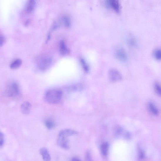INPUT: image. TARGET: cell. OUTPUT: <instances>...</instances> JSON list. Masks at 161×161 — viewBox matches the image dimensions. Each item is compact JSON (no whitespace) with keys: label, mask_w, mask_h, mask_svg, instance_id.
<instances>
[{"label":"cell","mask_w":161,"mask_h":161,"mask_svg":"<svg viewBox=\"0 0 161 161\" xmlns=\"http://www.w3.org/2000/svg\"><path fill=\"white\" fill-rule=\"evenodd\" d=\"M77 133L72 130L66 129L61 131L59 133L57 141L58 146L65 150L69 148L68 137L76 135Z\"/></svg>","instance_id":"obj_1"},{"label":"cell","mask_w":161,"mask_h":161,"mask_svg":"<svg viewBox=\"0 0 161 161\" xmlns=\"http://www.w3.org/2000/svg\"><path fill=\"white\" fill-rule=\"evenodd\" d=\"M63 93L61 89L55 88L48 91L45 95V99L48 103L55 104L61 100Z\"/></svg>","instance_id":"obj_2"},{"label":"cell","mask_w":161,"mask_h":161,"mask_svg":"<svg viewBox=\"0 0 161 161\" xmlns=\"http://www.w3.org/2000/svg\"><path fill=\"white\" fill-rule=\"evenodd\" d=\"M5 92L6 95L9 97L18 96L20 93L19 85L15 82L8 83L6 87Z\"/></svg>","instance_id":"obj_3"},{"label":"cell","mask_w":161,"mask_h":161,"mask_svg":"<svg viewBox=\"0 0 161 161\" xmlns=\"http://www.w3.org/2000/svg\"><path fill=\"white\" fill-rule=\"evenodd\" d=\"M52 59L50 57L44 56L39 58L37 61L38 68L41 71L46 70L50 68L52 64Z\"/></svg>","instance_id":"obj_4"},{"label":"cell","mask_w":161,"mask_h":161,"mask_svg":"<svg viewBox=\"0 0 161 161\" xmlns=\"http://www.w3.org/2000/svg\"><path fill=\"white\" fill-rule=\"evenodd\" d=\"M108 77L110 81L114 82L119 81L122 78L121 74L118 71L115 69H112L109 71Z\"/></svg>","instance_id":"obj_5"},{"label":"cell","mask_w":161,"mask_h":161,"mask_svg":"<svg viewBox=\"0 0 161 161\" xmlns=\"http://www.w3.org/2000/svg\"><path fill=\"white\" fill-rule=\"evenodd\" d=\"M107 6L117 13L120 11V6L119 0H106Z\"/></svg>","instance_id":"obj_6"},{"label":"cell","mask_w":161,"mask_h":161,"mask_svg":"<svg viewBox=\"0 0 161 161\" xmlns=\"http://www.w3.org/2000/svg\"><path fill=\"white\" fill-rule=\"evenodd\" d=\"M59 51L61 55L66 56L70 54V51L69 48L67 46L63 40H62L59 44Z\"/></svg>","instance_id":"obj_7"},{"label":"cell","mask_w":161,"mask_h":161,"mask_svg":"<svg viewBox=\"0 0 161 161\" xmlns=\"http://www.w3.org/2000/svg\"><path fill=\"white\" fill-rule=\"evenodd\" d=\"M114 133L115 135L120 138L123 137L124 138L128 137V133L125 131L124 129L119 126L116 127L115 128Z\"/></svg>","instance_id":"obj_8"},{"label":"cell","mask_w":161,"mask_h":161,"mask_svg":"<svg viewBox=\"0 0 161 161\" xmlns=\"http://www.w3.org/2000/svg\"><path fill=\"white\" fill-rule=\"evenodd\" d=\"M32 105L28 101H26L23 103L21 106V110L23 114H28L31 111Z\"/></svg>","instance_id":"obj_9"},{"label":"cell","mask_w":161,"mask_h":161,"mask_svg":"<svg viewBox=\"0 0 161 161\" xmlns=\"http://www.w3.org/2000/svg\"><path fill=\"white\" fill-rule=\"evenodd\" d=\"M116 56L117 58L120 61H124L127 58L126 52L122 48H119L116 53Z\"/></svg>","instance_id":"obj_10"},{"label":"cell","mask_w":161,"mask_h":161,"mask_svg":"<svg viewBox=\"0 0 161 161\" xmlns=\"http://www.w3.org/2000/svg\"><path fill=\"white\" fill-rule=\"evenodd\" d=\"M39 152L44 160L49 161L51 160V157L50 154L46 147H42L40 149Z\"/></svg>","instance_id":"obj_11"},{"label":"cell","mask_w":161,"mask_h":161,"mask_svg":"<svg viewBox=\"0 0 161 161\" xmlns=\"http://www.w3.org/2000/svg\"><path fill=\"white\" fill-rule=\"evenodd\" d=\"M22 64V61L20 59H16L13 61L10 65V68L12 69L19 68Z\"/></svg>","instance_id":"obj_12"},{"label":"cell","mask_w":161,"mask_h":161,"mask_svg":"<svg viewBox=\"0 0 161 161\" xmlns=\"http://www.w3.org/2000/svg\"><path fill=\"white\" fill-rule=\"evenodd\" d=\"M44 124L46 128L50 130L54 128L55 126V123L54 121L51 119H46L45 121Z\"/></svg>","instance_id":"obj_13"},{"label":"cell","mask_w":161,"mask_h":161,"mask_svg":"<svg viewBox=\"0 0 161 161\" xmlns=\"http://www.w3.org/2000/svg\"><path fill=\"white\" fill-rule=\"evenodd\" d=\"M109 145L106 142L103 143L100 147V151L102 155L104 156H106L108 153Z\"/></svg>","instance_id":"obj_14"},{"label":"cell","mask_w":161,"mask_h":161,"mask_svg":"<svg viewBox=\"0 0 161 161\" xmlns=\"http://www.w3.org/2000/svg\"><path fill=\"white\" fill-rule=\"evenodd\" d=\"M35 3V0H29L26 7L27 12L30 13L32 12L34 8Z\"/></svg>","instance_id":"obj_15"},{"label":"cell","mask_w":161,"mask_h":161,"mask_svg":"<svg viewBox=\"0 0 161 161\" xmlns=\"http://www.w3.org/2000/svg\"><path fill=\"white\" fill-rule=\"evenodd\" d=\"M80 62L84 71L86 73L88 72L89 71V67L86 61L82 58L80 60Z\"/></svg>","instance_id":"obj_16"},{"label":"cell","mask_w":161,"mask_h":161,"mask_svg":"<svg viewBox=\"0 0 161 161\" xmlns=\"http://www.w3.org/2000/svg\"><path fill=\"white\" fill-rule=\"evenodd\" d=\"M63 21L65 26L67 28H69L71 25V21L69 17L65 16L63 18Z\"/></svg>","instance_id":"obj_17"},{"label":"cell","mask_w":161,"mask_h":161,"mask_svg":"<svg viewBox=\"0 0 161 161\" xmlns=\"http://www.w3.org/2000/svg\"><path fill=\"white\" fill-rule=\"evenodd\" d=\"M149 108L151 112L155 115H157L158 114V111L155 106L152 104L149 105Z\"/></svg>","instance_id":"obj_18"},{"label":"cell","mask_w":161,"mask_h":161,"mask_svg":"<svg viewBox=\"0 0 161 161\" xmlns=\"http://www.w3.org/2000/svg\"><path fill=\"white\" fill-rule=\"evenodd\" d=\"M155 91L160 96H161V85L158 82H156L155 85Z\"/></svg>","instance_id":"obj_19"},{"label":"cell","mask_w":161,"mask_h":161,"mask_svg":"<svg viewBox=\"0 0 161 161\" xmlns=\"http://www.w3.org/2000/svg\"><path fill=\"white\" fill-rule=\"evenodd\" d=\"M82 86L79 85H74L69 87L68 88V90L69 91H76L79 90L82 88Z\"/></svg>","instance_id":"obj_20"},{"label":"cell","mask_w":161,"mask_h":161,"mask_svg":"<svg viewBox=\"0 0 161 161\" xmlns=\"http://www.w3.org/2000/svg\"><path fill=\"white\" fill-rule=\"evenodd\" d=\"M5 143V137L4 134L2 132L1 133V137H0V146L1 148L2 147Z\"/></svg>","instance_id":"obj_21"},{"label":"cell","mask_w":161,"mask_h":161,"mask_svg":"<svg viewBox=\"0 0 161 161\" xmlns=\"http://www.w3.org/2000/svg\"><path fill=\"white\" fill-rule=\"evenodd\" d=\"M155 58L158 60H161V51L160 50H156L155 53Z\"/></svg>","instance_id":"obj_22"},{"label":"cell","mask_w":161,"mask_h":161,"mask_svg":"<svg viewBox=\"0 0 161 161\" xmlns=\"http://www.w3.org/2000/svg\"><path fill=\"white\" fill-rule=\"evenodd\" d=\"M0 39H1V40H0V45H1V46L2 47L5 43L6 41V38L4 36L1 35Z\"/></svg>","instance_id":"obj_23"},{"label":"cell","mask_w":161,"mask_h":161,"mask_svg":"<svg viewBox=\"0 0 161 161\" xmlns=\"http://www.w3.org/2000/svg\"><path fill=\"white\" fill-rule=\"evenodd\" d=\"M72 160H73V161H74V160H76V161L79 160H78V159L77 158H74Z\"/></svg>","instance_id":"obj_24"}]
</instances>
